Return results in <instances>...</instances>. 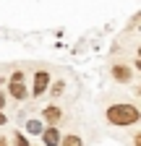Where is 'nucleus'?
Here are the masks:
<instances>
[{"label":"nucleus","instance_id":"f03ea898","mask_svg":"<svg viewBox=\"0 0 141 146\" xmlns=\"http://www.w3.org/2000/svg\"><path fill=\"white\" fill-rule=\"evenodd\" d=\"M50 86V76H47V70H39V73H34V91L31 94L34 97H42L45 91Z\"/></svg>","mask_w":141,"mask_h":146},{"label":"nucleus","instance_id":"f257e3e1","mask_svg":"<svg viewBox=\"0 0 141 146\" xmlns=\"http://www.w3.org/2000/svg\"><path fill=\"white\" fill-rule=\"evenodd\" d=\"M107 120L112 125H136L141 120V112H138V107L136 104H128V102H123V104H112L107 110Z\"/></svg>","mask_w":141,"mask_h":146},{"label":"nucleus","instance_id":"20e7f679","mask_svg":"<svg viewBox=\"0 0 141 146\" xmlns=\"http://www.w3.org/2000/svg\"><path fill=\"white\" fill-rule=\"evenodd\" d=\"M131 76H133V70H131L128 65H115V68H112V78H115V81H120V84L131 81Z\"/></svg>","mask_w":141,"mask_h":146},{"label":"nucleus","instance_id":"7ed1b4c3","mask_svg":"<svg viewBox=\"0 0 141 146\" xmlns=\"http://www.w3.org/2000/svg\"><path fill=\"white\" fill-rule=\"evenodd\" d=\"M39 136H42L45 146H58V143H60V133H58V128H55V125H50L47 131H42Z\"/></svg>","mask_w":141,"mask_h":146},{"label":"nucleus","instance_id":"9b49d317","mask_svg":"<svg viewBox=\"0 0 141 146\" xmlns=\"http://www.w3.org/2000/svg\"><path fill=\"white\" fill-rule=\"evenodd\" d=\"M3 104H5V97H3V91H0V110H3Z\"/></svg>","mask_w":141,"mask_h":146},{"label":"nucleus","instance_id":"0eeeda50","mask_svg":"<svg viewBox=\"0 0 141 146\" xmlns=\"http://www.w3.org/2000/svg\"><path fill=\"white\" fill-rule=\"evenodd\" d=\"M60 146H84V143L78 136H65V138H60Z\"/></svg>","mask_w":141,"mask_h":146},{"label":"nucleus","instance_id":"9d476101","mask_svg":"<svg viewBox=\"0 0 141 146\" xmlns=\"http://www.w3.org/2000/svg\"><path fill=\"white\" fill-rule=\"evenodd\" d=\"M13 143H16V146H29V141H26V138H24L21 133H16V138H13Z\"/></svg>","mask_w":141,"mask_h":146},{"label":"nucleus","instance_id":"ddd939ff","mask_svg":"<svg viewBox=\"0 0 141 146\" xmlns=\"http://www.w3.org/2000/svg\"><path fill=\"white\" fill-rule=\"evenodd\" d=\"M0 146H5V141H3V138H0Z\"/></svg>","mask_w":141,"mask_h":146},{"label":"nucleus","instance_id":"6e6552de","mask_svg":"<svg viewBox=\"0 0 141 146\" xmlns=\"http://www.w3.org/2000/svg\"><path fill=\"white\" fill-rule=\"evenodd\" d=\"M26 131L34 133V136H39V133H42V123H39V120H29V123H26Z\"/></svg>","mask_w":141,"mask_h":146},{"label":"nucleus","instance_id":"39448f33","mask_svg":"<svg viewBox=\"0 0 141 146\" xmlns=\"http://www.w3.org/2000/svg\"><path fill=\"white\" fill-rule=\"evenodd\" d=\"M45 120L55 125V123L60 120V107H58V104H50V107H45Z\"/></svg>","mask_w":141,"mask_h":146},{"label":"nucleus","instance_id":"f8f14e48","mask_svg":"<svg viewBox=\"0 0 141 146\" xmlns=\"http://www.w3.org/2000/svg\"><path fill=\"white\" fill-rule=\"evenodd\" d=\"M0 125H5V115L3 112H0Z\"/></svg>","mask_w":141,"mask_h":146},{"label":"nucleus","instance_id":"1a4fd4ad","mask_svg":"<svg viewBox=\"0 0 141 146\" xmlns=\"http://www.w3.org/2000/svg\"><path fill=\"white\" fill-rule=\"evenodd\" d=\"M63 89H65V84H63V81H55V84H52V91H50V94H55V97H58V94H63Z\"/></svg>","mask_w":141,"mask_h":146},{"label":"nucleus","instance_id":"423d86ee","mask_svg":"<svg viewBox=\"0 0 141 146\" xmlns=\"http://www.w3.org/2000/svg\"><path fill=\"white\" fill-rule=\"evenodd\" d=\"M11 94H13V99H24V97H26L24 81H16V78H11Z\"/></svg>","mask_w":141,"mask_h":146}]
</instances>
